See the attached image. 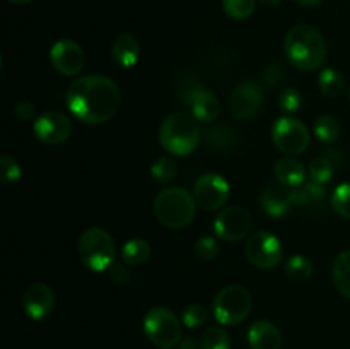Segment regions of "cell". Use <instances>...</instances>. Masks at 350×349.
Instances as JSON below:
<instances>
[{"label":"cell","mask_w":350,"mask_h":349,"mask_svg":"<svg viewBox=\"0 0 350 349\" xmlns=\"http://www.w3.org/2000/svg\"><path fill=\"white\" fill-rule=\"evenodd\" d=\"M289 198H291V204L293 205H308L311 202V197H310V194H308L304 183L301 185V187L289 188Z\"/></svg>","instance_id":"obj_38"},{"label":"cell","mask_w":350,"mask_h":349,"mask_svg":"<svg viewBox=\"0 0 350 349\" xmlns=\"http://www.w3.org/2000/svg\"><path fill=\"white\" fill-rule=\"evenodd\" d=\"M296 2L304 7H313V5H318V3H321L323 0H296Z\"/></svg>","instance_id":"obj_40"},{"label":"cell","mask_w":350,"mask_h":349,"mask_svg":"<svg viewBox=\"0 0 350 349\" xmlns=\"http://www.w3.org/2000/svg\"><path fill=\"white\" fill-rule=\"evenodd\" d=\"M330 204L335 214H338L344 219H350V181L338 185L335 188L334 194H332Z\"/></svg>","instance_id":"obj_29"},{"label":"cell","mask_w":350,"mask_h":349,"mask_svg":"<svg viewBox=\"0 0 350 349\" xmlns=\"http://www.w3.org/2000/svg\"><path fill=\"white\" fill-rule=\"evenodd\" d=\"M335 166L328 157L321 156L317 157V159L311 161L310 168H308V174H310V180L314 181V183L327 185L328 181L334 178Z\"/></svg>","instance_id":"obj_27"},{"label":"cell","mask_w":350,"mask_h":349,"mask_svg":"<svg viewBox=\"0 0 350 349\" xmlns=\"http://www.w3.org/2000/svg\"><path fill=\"white\" fill-rule=\"evenodd\" d=\"M231 187L219 173H205L195 181L193 197L204 211H217L229 201Z\"/></svg>","instance_id":"obj_11"},{"label":"cell","mask_w":350,"mask_h":349,"mask_svg":"<svg viewBox=\"0 0 350 349\" xmlns=\"http://www.w3.org/2000/svg\"><path fill=\"white\" fill-rule=\"evenodd\" d=\"M219 253V243L217 240L212 238V236H202L195 243V255L200 260H214Z\"/></svg>","instance_id":"obj_35"},{"label":"cell","mask_w":350,"mask_h":349,"mask_svg":"<svg viewBox=\"0 0 350 349\" xmlns=\"http://www.w3.org/2000/svg\"><path fill=\"white\" fill-rule=\"evenodd\" d=\"M9 2L16 3V5H26V3L33 2V0H9Z\"/></svg>","instance_id":"obj_42"},{"label":"cell","mask_w":350,"mask_h":349,"mask_svg":"<svg viewBox=\"0 0 350 349\" xmlns=\"http://www.w3.org/2000/svg\"><path fill=\"white\" fill-rule=\"evenodd\" d=\"M23 308L33 320H43L55 308V291L44 283H33L24 291Z\"/></svg>","instance_id":"obj_16"},{"label":"cell","mask_w":350,"mask_h":349,"mask_svg":"<svg viewBox=\"0 0 350 349\" xmlns=\"http://www.w3.org/2000/svg\"><path fill=\"white\" fill-rule=\"evenodd\" d=\"M180 349H202V346L193 337H187L180 342Z\"/></svg>","instance_id":"obj_39"},{"label":"cell","mask_w":350,"mask_h":349,"mask_svg":"<svg viewBox=\"0 0 350 349\" xmlns=\"http://www.w3.org/2000/svg\"><path fill=\"white\" fill-rule=\"evenodd\" d=\"M183 324L187 325L188 328H198L207 322L208 313H207V308L202 307V305L193 303V305H188L187 308L183 310Z\"/></svg>","instance_id":"obj_33"},{"label":"cell","mask_w":350,"mask_h":349,"mask_svg":"<svg viewBox=\"0 0 350 349\" xmlns=\"http://www.w3.org/2000/svg\"><path fill=\"white\" fill-rule=\"evenodd\" d=\"M67 106L72 115L88 125L109 122L122 106V91L106 75L91 74L68 86Z\"/></svg>","instance_id":"obj_1"},{"label":"cell","mask_w":350,"mask_h":349,"mask_svg":"<svg viewBox=\"0 0 350 349\" xmlns=\"http://www.w3.org/2000/svg\"><path fill=\"white\" fill-rule=\"evenodd\" d=\"M301 106H303V96L296 88H287L279 94V108L284 113H294Z\"/></svg>","instance_id":"obj_34"},{"label":"cell","mask_w":350,"mask_h":349,"mask_svg":"<svg viewBox=\"0 0 350 349\" xmlns=\"http://www.w3.org/2000/svg\"><path fill=\"white\" fill-rule=\"evenodd\" d=\"M286 274L294 283H306L313 274V263L304 255H293L287 259Z\"/></svg>","instance_id":"obj_25"},{"label":"cell","mask_w":350,"mask_h":349,"mask_svg":"<svg viewBox=\"0 0 350 349\" xmlns=\"http://www.w3.org/2000/svg\"><path fill=\"white\" fill-rule=\"evenodd\" d=\"M34 135L46 146H58L67 142L72 133V123L67 115L60 112H46L34 122Z\"/></svg>","instance_id":"obj_15"},{"label":"cell","mask_w":350,"mask_h":349,"mask_svg":"<svg viewBox=\"0 0 350 349\" xmlns=\"http://www.w3.org/2000/svg\"><path fill=\"white\" fill-rule=\"evenodd\" d=\"M253 229L252 214L245 207L231 205L224 209L214 221V231L221 240L236 243L245 240Z\"/></svg>","instance_id":"obj_10"},{"label":"cell","mask_w":350,"mask_h":349,"mask_svg":"<svg viewBox=\"0 0 350 349\" xmlns=\"http://www.w3.org/2000/svg\"><path fill=\"white\" fill-rule=\"evenodd\" d=\"M202 349H231V339L229 334L221 327H208L202 334L200 339Z\"/></svg>","instance_id":"obj_28"},{"label":"cell","mask_w":350,"mask_h":349,"mask_svg":"<svg viewBox=\"0 0 350 349\" xmlns=\"http://www.w3.org/2000/svg\"><path fill=\"white\" fill-rule=\"evenodd\" d=\"M111 55L123 68L135 67L140 58V44L130 33H120L111 47Z\"/></svg>","instance_id":"obj_19"},{"label":"cell","mask_w":350,"mask_h":349,"mask_svg":"<svg viewBox=\"0 0 350 349\" xmlns=\"http://www.w3.org/2000/svg\"><path fill=\"white\" fill-rule=\"evenodd\" d=\"M200 140V122L191 113H171L161 123L159 142L173 156H188L197 149Z\"/></svg>","instance_id":"obj_3"},{"label":"cell","mask_w":350,"mask_h":349,"mask_svg":"<svg viewBox=\"0 0 350 349\" xmlns=\"http://www.w3.org/2000/svg\"><path fill=\"white\" fill-rule=\"evenodd\" d=\"M181 99L187 103L191 109V115L202 123H212L219 118L221 113V103L214 92L208 91L204 86L193 82L191 86H187L181 92Z\"/></svg>","instance_id":"obj_13"},{"label":"cell","mask_w":350,"mask_h":349,"mask_svg":"<svg viewBox=\"0 0 350 349\" xmlns=\"http://www.w3.org/2000/svg\"><path fill=\"white\" fill-rule=\"evenodd\" d=\"M212 311L221 325H239L252 311V294L239 284H229L214 298Z\"/></svg>","instance_id":"obj_6"},{"label":"cell","mask_w":350,"mask_h":349,"mask_svg":"<svg viewBox=\"0 0 350 349\" xmlns=\"http://www.w3.org/2000/svg\"><path fill=\"white\" fill-rule=\"evenodd\" d=\"M332 270H334V283L337 289L350 300V248L338 253Z\"/></svg>","instance_id":"obj_23"},{"label":"cell","mask_w":350,"mask_h":349,"mask_svg":"<svg viewBox=\"0 0 350 349\" xmlns=\"http://www.w3.org/2000/svg\"><path fill=\"white\" fill-rule=\"evenodd\" d=\"M195 212L197 201L187 188H164L154 201V214L157 221L170 229H181L190 224Z\"/></svg>","instance_id":"obj_4"},{"label":"cell","mask_w":350,"mask_h":349,"mask_svg":"<svg viewBox=\"0 0 350 349\" xmlns=\"http://www.w3.org/2000/svg\"><path fill=\"white\" fill-rule=\"evenodd\" d=\"M263 105V88L253 81H243L229 96V112L236 120H252Z\"/></svg>","instance_id":"obj_12"},{"label":"cell","mask_w":350,"mask_h":349,"mask_svg":"<svg viewBox=\"0 0 350 349\" xmlns=\"http://www.w3.org/2000/svg\"><path fill=\"white\" fill-rule=\"evenodd\" d=\"M205 142L215 153H228L238 146V133L226 123H219L205 132Z\"/></svg>","instance_id":"obj_21"},{"label":"cell","mask_w":350,"mask_h":349,"mask_svg":"<svg viewBox=\"0 0 350 349\" xmlns=\"http://www.w3.org/2000/svg\"><path fill=\"white\" fill-rule=\"evenodd\" d=\"M260 2L265 3V5H269V7H272V5H277V3H280L282 0H260Z\"/></svg>","instance_id":"obj_41"},{"label":"cell","mask_w":350,"mask_h":349,"mask_svg":"<svg viewBox=\"0 0 350 349\" xmlns=\"http://www.w3.org/2000/svg\"><path fill=\"white\" fill-rule=\"evenodd\" d=\"M144 332L161 349H171L181 342L180 320L170 308H150L144 317Z\"/></svg>","instance_id":"obj_7"},{"label":"cell","mask_w":350,"mask_h":349,"mask_svg":"<svg viewBox=\"0 0 350 349\" xmlns=\"http://www.w3.org/2000/svg\"><path fill=\"white\" fill-rule=\"evenodd\" d=\"M178 173V164L171 157H159L150 166V174L159 183H170Z\"/></svg>","instance_id":"obj_30"},{"label":"cell","mask_w":350,"mask_h":349,"mask_svg":"<svg viewBox=\"0 0 350 349\" xmlns=\"http://www.w3.org/2000/svg\"><path fill=\"white\" fill-rule=\"evenodd\" d=\"M222 7L231 19L243 21L255 12V0H222Z\"/></svg>","instance_id":"obj_31"},{"label":"cell","mask_w":350,"mask_h":349,"mask_svg":"<svg viewBox=\"0 0 350 349\" xmlns=\"http://www.w3.org/2000/svg\"><path fill=\"white\" fill-rule=\"evenodd\" d=\"M318 84H320V91L327 98H337V96L342 94V91L345 88L344 75L338 70H335V68H325L320 74Z\"/></svg>","instance_id":"obj_26"},{"label":"cell","mask_w":350,"mask_h":349,"mask_svg":"<svg viewBox=\"0 0 350 349\" xmlns=\"http://www.w3.org/2000/svg\"><path fill=\"white\" fill-rule=\"evenodd\" d=\"M273 146L287 156L303 154L310 146V130L301 120L280 116L272 127Z\"/></svg>","instance_id":"obj_8"},{"label":"cell","mask_w":350,"mask_h":349,"mask_svg":"<svg viewBox=\"0 0 350 349\" xmlns=\"http://www.w3.org/2000/svg\"><path fill=\"white\" fill-rule=\"evenodd\" d=\"M81 262L92 272H106L116 259L115 240L103 228H89L79 238Z\"/></svg>","instance_id":"obj_5"},{"label":"cell","mask_w":350,"mask_h":349,"mask_svg":"<svg viewBox=\"0 0 350 349\" xmlns=\"http://www.w3.org/2000/svg\"><path fill=\"white\" fill-rule=\"evenodd\" d=\"M108 272H109V277H111L113 283L118 284V286H126V284H129L130 274H129V270H126V267H123L122 263L115 262Z\"/></svg>","instance_id":"obj_37"},{"label":"cell","mask_w":350,"mask_h":349,"mask_svg":"<svg viewBox=\"0 0 350 349\" xmlns=\"http://www.w3.org/2000/svg\"><path fill=\"white\" fill-rule=\"evenodd\" d=\"M21 174H23V170H21L16 157L9 156V154H2L0 156V178H2V183H16L21 178Z\"/></svg>","instance_id":"obj_32"},{"label":"cell","mask_w":350,"mask_h":349,"mask_svg":"<svg viewBox=\"0 0 350 349\" xmlns=\"http://www.w3.org/2000/svg\"><path fill=\"white\" fill-rule=\"evenodd\" d=\"M273 173L279 183L286 188H296L306 181V170L296 157H282L273 166Z\"/></svg>","instance_id":"obj_20"},{"label":"cell","mask_w":350,"mask_h":349,"mask_svg":"<svg viewBox=\"0 0 350 349\" xmlns=\"http://www.w3.org/2000/svg\"><path fill=\"white\" fill-rule=\"evenodd\" d=\"M260 205H262L263 212L273 219L286 218L289 214L291 207V198L289 190H284L282 185H269L263 190L262 197H260Z\"/></svg>","instance_id":"obj_18"},{"label":"cell","mask_w":350,"mask_h":349,"mask_svg":"<svg viewBox=\"0 0 350 349\" xmlns=\"http://www.w3.org/2000/svg\"><path fill=\"white\" fill-rule=\"evenodd\" d=\"M349 99H350V88H349Z\"/></svg>","instance_id":"obj_43"},{"label":"cell","mask_w":350,"mask_h":349,"mask_svg":"<svg viewBox=\"0 0 350 349\" xmlns=\"http://www.w3.org/2000/svg\"><path fill=\"white\" fill-rule=\"evenodd\" d=\"M340 123L335 116L332 115H321L318 116L317 122H314V135L318 137V140L323 144H332L340 137Z\"/></svg>","instance_id":"obj_24"},{"label":"cell","mask_w":350,"mask_h":349,"mask_svg":"<svg viewBox=\"0 0 350 349\" xmlns=\"http://www.w3.org/2000/svg\"><path fill=\"white\" fill-rule=\"evenodd\" d=\"M246 259L258 269H273L284 259V248L280 240L269 231L253 233L246 242Z\"/></svg>","instance_id":"obj_9"},{"label":"cell","mask_w":350,"mask_h":349,"mask_svg":"<svg viewBox=\"0 0 350 349\" xmlns=\"http://www.w3.org/2000/svg\"><path fill=\"white\" fill-rule=\"evenodd\" d=\"M248 344L252 349H280L282 334L269 320H256L248 331Z\"/></svg>","instance_id":"obj_17"},{"label":"cell","mask_w":350,"mask_h":349,"mask_svg":"<svg viewBox=\"0 0 350 349\" xmlns=\"http://www.w3.org/2000/svg\"><path fill=\"white\" fill-rule=\"evenodd\" d=\"M284 51L291 65L299 70H317L327 60V41L323 34L310 24H297L284 40Z\"/></svg>","instance_id":"obj_2"},{"label":"cell","mask_w":350,"mask_h":349,"mask_svg":"<svg viewBox=\"0 0 350 349\" xmlns=\"http://www.w3.org/2000/svg\"><path fill=\"white\" fill-rule=\"evenodd\" d=\"M150 253L152 248L144 238H130L122 246V260L129 266H142L150 259Z\"/></svg>","instance_id":"obj_22"},{"label":"cell","mask_w":350,"mask_h":349,"mask_svg":"<svg viewBox=\"0 0 350 349\" xmlns=\"http://www.w3.org/2000/svg\"><path fill=\"white\" fill-rule=\"evenodd\" d=\"M14 116L19 122H31V120L36 118V106L27 99H21L14 106Z\"/></svg>","instance_id":"obj_36"},{"label":"cell","mask_w":350,"mask_h":349,"mask_svg":"<svg viewBox=\"0 0 350 349\" xmlns=\"http://www.w3.org/2000/svg\"><path fill=\"white\" fill-rule=\"evenodd\" d=\"M50 62L57 72H60L65 77H75L84 68V51L75 41L58 40L50 48Z\"/></svg>","instance_id":"obj_14"}]
</instances>
